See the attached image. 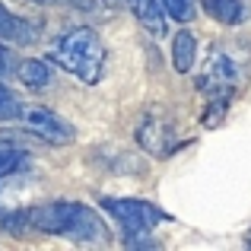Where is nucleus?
<instances>
[{"instance_id":"16","label":"nucleus","mask_w":251,"mask_h":251,"mask_svg":"<svg viewBox=\"0 0 251 251\" xmlns=\"http://www.w3.org/2000/svg\"><path fill=\"white\" fill-rule=\"evenodd\" d=\"M105 6H111V10H121V6H130V0H102Z\"/></svg>"},{"instance_id":"12","label":"nucleus","mask_w":251,"mask_h":251,"mask_svg":"<svg viewBox=\"0 0 251 251\" xmlns=\"http://www.w3.org/2000/svg\"><path fill=\"white\" fill-rule=\"evenodd\" d=\"M16 76H19V83H23L25 89L42 92L45 86L51 83V67L45 61H38V57H25V61H19Z\"/></svg>"},{"instance_id":"3","label":"nucleus","mask_w":251,"mask_h":251,"mask_svg":"<svg viewBox=\"0 0 251 251\" xmlns=\"http://www.w3.org/2000/svg\"><path fill=\"white\" fill-rule=\"evenodd\" d=\"M99 207H102L111 220L121 223L127 248H156V242H150V232H153L159 223L169 220V213H162L159 207H153V203H147V201H137V197H102Z\"/></svg>"},{"instance_id":"9","label":"nucleus","mask_w":251,"mask_h":251,"mask_svg":"<svg viewBox=\"0 0 251 251\" xmlns=\"http://www.w3.org/2000/svg\"><path fill=\"white\" fill-rule=\"evenodd\" d=\"M130 10L153 38L166 35V10H162L159 0H130Z\"/></svg>"},{"instance_id":"2","label":"nucleus","mask_w":251,"mask_h":251,"mask_svg":"<svg viewBox=\"0 0 251 251\" xmlns=\"http://www.w3.org/2000/svg\"><path fill=\"white\" fill-rule=\"evenodd\" d=\"M51 57L61 70L86 86H96L105 74V45L92 29H70L67 35H61L51 48Z\"/></svg>"},{"instance_id":"10","label":"nucleus","mask_w":251,"mask_h":251,"mask_svg":"<svg viewBox=\"0 0 251 251\" xmlns=\"http://www.w3.org/2000/svg\"><path fill=\"white\" fill-rule=\"evenodd\" d=\"M194 61H197L194 32H188V29L175 32V38H172V67H175L178 74H191V70H194Z\"/></svg>"},{"instance_id":"11","label":"nucleus","mask_w":251,"mask_h":251,"mask_svg":"<svg viewBox=\"0 0 251 251\" xmlns=\"http://www.w3.org/2000/svg\"><path fill=\"white\" fill-rule=\"evenodd\" d=\"M201 6L207 10L210 19H216V23H223V25H239V23L248 19L245 0H201Z\"/></svg>"},{"instance_id":"15","label":"nucleus","mask_w":251,"mask_h":251,"mask_svg":"<svg viewBox=\"0 0 251 251\" xmlns=\"http://www.w3.org/2000/svg\"><path fill=\"white\" fill-rule=\"evenodd\" d=\"M13 70H16V57H13V54H10V48L0 42V80H6Z\"/></svg>"},{"instance_id":"4","label":"nucleus","mask_w":251,"mask_h":251,"mask_svg":"<svg viewBox=\"0 0 251 251\" xmlns=\"http://www.w3.org/2000/svg\"><path fill=\"white\" fill-rule=\"evenodd\" d=\"M239 83H242L239 61H235L229 51L213 48L210 57H207V64H203V70H201V76H197V89L207 99H226V102H232Z\"/></svg>"},{"instance_id":"5","label":"nucleus","mask_w":251,"mask_h":251,"mask_svg":"<svg viewBox=\"0 0 251 251\" xmlns=\"http://www.w3.org/2000/svg\"><path fill=\"white\" fill-rule=\"evenodd\" d=\"M137 143H140L150 156L166 159V156H172L181 147V137H178L175 124H172L162 111H147V115L140 118V124H137Z\"/></svg>"},{"instance_id":"1","label":"nucleus","mask_w":251,"mask_h":251,"mask_svg":"<svg viewBox=\"0 0 251 251\" xmlns=\"http://www.w3.org/2000/svg\"><path fill=\"white\" fill-rule=\"evenodd\" d=\"M29 226L45 235H64L74 245H108L111 242V232L102 216L96 210H89L86 203H74V201H54V203L32 207Z\"/></svg>"},{"instance_id":"8","label":"nucleus","mask_w":251,"mask_h":251,"mask_svg":"<svg viewBox=\"0 0 251 251\" xmlns=\"http://www.w3.org/2000/svg\"><path fill=\"white\" fill-rule=\"evenodd\" d=\"M29 162L32 156L13 143V134H0V178H16L19 172L29 169Z\"/></svg>"},{"instance_id":"6","label":"nucleus","mask_w":251,"mask_h":251,"mask_svg":"<svg viewBox=\"0 0 251 251\" xmlns=\"http://www.w3.org/2000/svg\"><path fill=\"white\" fill-rule=\"evenodd\" d=\"M19 121H23V127L29 130V134L42 137L45 143H57V147H67V143H74L76 130L70 121H64L57 111L45 108V105H29V108L19 111Z\"/></svg>"},{"instance_id":"14","label":"nucleus","mask_w":251,"mask_h":251,"mask_svg":"<svg viewBox=\"0 0 251 251\" xmlns=\"http://www.w3.org/2000/svg\"><path fill=\"white\" fill-rule=\"evenodd\" d=\"M32 3H42V6H76V10H96V0H32Z\"/></svg>"},{"instance_id":"13","label":"nucleus","mask_w":251,"mask_h":251,"mask_svg":"<svg viewBox=\"0 0 251 251\" xmlns=\"http://www.w3.org/2000/svg\"><path fill=\"white\" fill-rule=\"evenodd\" d=\"M162 10H166V16L178 19V23H188V19H194V0H159Z\"/></svg>"},{"instance_id":"7","label":"nucleus","mask_w":251,"mask_h":251,"mask_svg":"<svg viewBox=\"0 0 251 251\" xmlns=\"http://www.w3.org/2000/svg\"><path fill=\"white\" fill-rule=\"evenodd\" d=\"M38 32H42V25L35 19H23L0 3V42L3 45H32Z\"/></svg>"}]
</instances>
